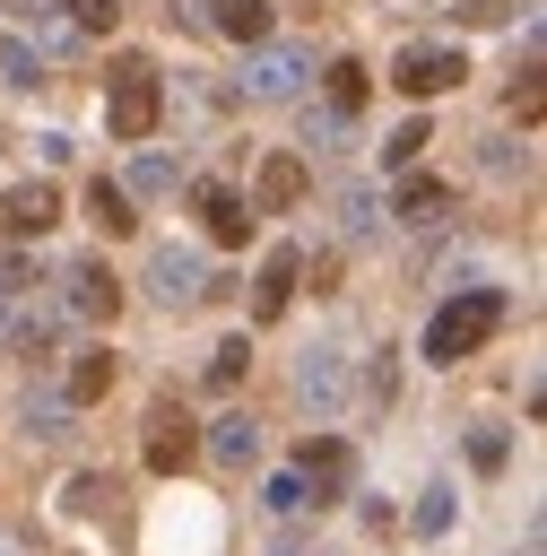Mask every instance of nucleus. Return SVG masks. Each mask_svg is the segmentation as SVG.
Wrapping results in <instances>:
<instances>
[{"instance_id":"f257e3e1","label":"nucleus","mask_w":547,"mask_h":556,"mask_svg":"<svg viewBox=\"0 0 547 556\" xmlns=\"http://www.w3.org/2000/svg\"><path fill=\"white\" fill-rule=\"evenodd\" d=\"M495 330H504V295H495V287H460L451 304H434L425 356H434V365H460V356H478Z\"/></svg>"},{"instance_id":"f03ea898","label":"nucleus","mask_w":547,"mask_h":556,"mask_svg":"<svg viewBox=\"0 0 547 556\" xmlns=\"http://www.w3.org/2000/svg\"><path fill=\"white\" fill-rule=\"evenodd\" d=\"M304 78H313V43H278V35H260V43H243V78H234V96H243V104H295Z\"/></svg>"},{"instance_id":"7ed1b4c3","label":"nucleus","mask_w":547,"mask_h":556,"mask_svg":"<svg viewBox=\"0 0 547 556\" xmlns=\"http://www.w3.org/2000/svg\"><path fill=\"white\" fill-rule=\"evenodd\" d=\"M156 122H165V87H156V70H148V61H122V70H113V96H104V130H113L122 148H139Z\"/></svg>"},{"instance_id":"20e7f679","label":"nucleus","mask_w":547,"mask_h":556,"mask_svg":"<svg viewBox=\"0 0 547 556\" xmlns=\"http://www.w3.org/2000/svg\"><path fill=\"white\" fill-rule=\"evenodd\" d=\"M148 304H165V313H191V304H208L217 287H208V261L200 252H182V243H156L148 252Z\"/></svg>"},{"instance_id":"39448f33","label":"nucleus","mask_w":547,"mask_h":556,"mask_svg":"<svg viewBox=\"0 0 547 556\" xmlns=\"http://www.w3.org/2000/svg\"><path fill=\"white\" fill-rule=\"evenodd\" d=\"M460 78H469V61H460L451 43H408V52L391 61V87H399V96H417V104H425V96H443V87H460Z\"/></svg>"},{"instance_id":"423d86ee","label":"nucleus","mask_w":547,"mask_h":556,"mask_svg":"<svg viewBox=\"0 0 547 556\" xmlns=\"http://www.w3.org/2000/svg\"><path fill=\"white\" fill-rule=\"evenodd\" d=\"M191 460H200V426H191L174 400H156V408H148V469L174 478V469H191Z\"/></svg>"},{"instance_id":"0eeeda50","label":"nucleus","mask_w":547,"mask_h":556,"mask_svg":"<svg viewBox=\"0 0 547 556\" xmlns=\"http://www.w3.org/2000/svg\"><path fill=\"white\" fill-rule=\"evenodd\" d=\"M61 226V191L52 182H9L0 191V235L9 243H35V235H52Z\"/></svg>"},{"instance_id":"6e6552de","label":"nucleus","mask_w":547,"mask_h":556,"mask_svg":"<svg viewBox=\"0 0 547 556\" xmlns=\"http://www.w3.org/2000/svg\"><path fill=\"white\" fill-rule=\"evenodd\" d=\"M295 400H304L313 417H339V408H347V356H339V348L295 356Z\"/></svg>"},{"instance_id":"1a4fd4ad","label":"nucleus","mask_w":547,"mask_h":556,"mask_svg":"<svg viewBox=\"0 0 547 556\" xmlns=\"http://www.w3.org/2000/svg\"><path fill=\"white\" fill-rule=\"evenodd\" d=\"M295 478L313 486V504H330V495H347V478H356V452H347L339 434H304V452H295Z\"/></svg>"},{"instance_id":"9d476101","label":"nucleus","mask_w":547,"mask_h":556,"mask_svg":"<svg viewBox=\"0 0 547 556\" xmlns=\"http://www.w3.org/2000/svg\"><path fill=\"white\" fill-rule=\"evenodd\" d=\"M61 313H78V321H113V313H122V278H113L104 261H78V269L61 278Z\"/></svg>"},{"instance_id":"9b49d317","label":"nucleus","mask_w":547,"mask_h":556,"mask_svg":"<svg viewBox=\"0 0 547 556\" xmlns=\"http://www.w3.org/2000/svg\"><path fill=\"white\" fill-rule=\"evenodd\" d=\"M191 208H200V226H208V243H252V200H234L226 182H191Z\"/></svg>"},{"instance_id":"f8f14e48","label":"nucleus","mask_w":547,"mask_h":556,"mask_svg":"<svg viewBox=\"0 0 547 556\" xmlns=\"http://www.w3.org/2000/svg\"><path fill=\"white\" fill-rule=\"evenodd\" d=\"M304 182H313V174H304V156H287V148H278V156H260V174H252V217L295 208V200H304Z\"/></svg>"},{"instance_id":"ddd939ff","label":"nucleus","mask_w":547,"mask_h":556,"mask_svg":"<svg viewBox=\"0 0 547 556\" xmlns=\"http://www.w3.org/2000/svg\"><path fill=\"white\" fill-rule=\"evenodd\" d=\"M443 208H451V182H434V174H399V191H391L382 217H399V226H434Z\"/></svg>"},{"instance_id":"4468645a","label":"nucleus","mask_w":547,"mask_h":556,"mask_svg":"<svg viewBox=\"0 0 547 556\" xmlns=\"http://www.w3.org/2000/svg\"><path fill=\"white\" fill-rule=\"evenodd\" d=\"M200 443H208L226 469H252V460H260V417H252V408H226V417H217Z\"/></svg>"},{"instance_id":"2eb2a0df","label":"nucleus","mask_w":547,"mask_h":556,"mask_svg":"<svg viewBox=\"0 0 547 556\" xmlns=\"http://www.w3.org/2000/svg\"><path fill=\"white\" fill-rule=\"evenodd\" d=\"M61 330H69L61 304H26V313H17V356H26V365H52V356H61Z\"/></svg>"},{"instance_id":"dca6fc26","label":"nucleus","mask_w":547,"mask_h":556,"mask_svg":"<svg viewBox=\"0 0 547 556\" xmlns=\"http://www.w3.org/2000/svg\"><path fill=\"white\" fill-rule=\"evenodd\" d=\"M295 278H304V252H287V243H278V252L260 261V295H252V313H260V321H278V313H287V295H295Z\"/></svg>"},{"instance_id":"f3484780","label":"nucleus","mask_w":547,"mask_h":556,"mask_svg":"<svg viewBox=\"0 0 547 556\" xmlns=\"http://www.w3.org/2000/svg\"><path fill=\"white\" fill-rule=\"evenodd\" d=\"M104 391H113V348H78L69 374H61V400L87 408V400H104Z\"/></svg>"},{"instance_id":"a211bd4d","label":"nucleus","mask_w":547,"mask_h":556,"mask_svg":"<svg viewBox=\"0 0 547 556\" xmlns=\"http://www.w3.org/2000/svg\"><path fill=\"white\" fill-rule=\"evenodd\" d=\"M200 17H208L226 43H260V35H269V0H200Z\"/></svg>"},{"instance_id":"6ab92c4d","label":"nucleus","mask_w":547,"mask_h":556,"mask_svg":"<svg viewBox=\"0 0 547 556\" xmlns=\"http://www.w3.org/2000/svg\"><path fill=\"white\" fill-rule=\"evenodd\" d=\"M17 417H26V434H43V443H61V434H69V400H61V391H35V382H26Z\"/></svg>"},{"instance_id":"aec40b11","label":"nucleus","mask_w":547,"mask_h":556,"mask_svg":"<svg viewBox=\"0 0 547 556\" xmlns=\"http://www.w3.org/2000/svg\"><path fill=\"white\" fill-rule=\"evenodd\" d=\"M87 217H96L104 235H130V226H139V217H130V191H122V182H104V174L87 182Z\"/></svg>"},{"instance_id":"412c9836","label":"nucleus","mask_w":547,"mask_h":556,"mask_svg":"<svg viewBox=\"0 0 547 556\" xmlns=\"http://www.w3.org/2000/svg\"><path fill=\"white\" fill-rule=\"evenodd\" d=\"M339 226H347V235H373V226H382L373 182H339Z\"/></svg>"},{"instance_id":"4be33fe9","label":"nucleus","mask_w":547,"mask_h":556,"mask_svg":"<svg viewBox=\"0 0 547 556\" xmlns=\"http://www.w3.org/2000/svg\"><path fill=\"white\" fill-rule=\"evenodd\" d=\"M425 148H434V130H425V122H399V130L382 139V165H391V174H408V165H417Z\"/></svg>"},{"instance_id":"5701e85b","label":"nucleus","mask_w":547,"mask_h":556,"mask_svg":"<svg viewBox=\"0 0 547 556\" xmlns=\"http://www.w3.org/2000/svg\"><path fill=\"white\" fill-rule=\"evenodd\" d=\"M321 78H330V113H356L365 104V61H330Z\"/></svg>"},{"instance_id":"b1692460","label":"nucleus","mask_w":547,"mask_h":556,"mask_svg":"<svg viewBox=\"0 0 547 556\" xmlns=\"http://www.w3.org/2000/svg\"><path fill=\"white\" fill-rule=\"evenodd\" d=\"M0 70H9V87H43V52H35V43H17V35L0 43Z\"/></svg>"},{"instance_id":"393cba45","label":"nucleus","mask_w":547,"mask_h":556,"mask_svg":"<svg viewBox=\"0 0 547 556\" xmlns=\"http://www.w3.org/2000/svg\"><path fill=\"white\" fill-rule=\"evenodd\" d=\"M243 365H252V348H243V330H234V339H217V356H208V382H217V391H234V382H243Z\"/></svg>"},{"instance_id":"a878e982","label":"nucleus","mask_w":547,"mask_h":556,"mask_svg":"<svg viewBox=\"0 0 547 556\" xmlns=\"http://www.w3.org/2000/svg\"><path fill=\"white\" fill-rule=\"evenodd\" d=\"M52 9H61L69 26H87V35H104V26L122 17V0H52Z\"/></svg>"},{"instance_id":"bb28decb","label":"nucleus","mask_w":547,"mask_h":556,"mask_svg":"<svg viewBox=\"0 0 547 556\" xmlns=\"http://www.w3.org/2000/svg\"><path fill=\"white\" fill-rule=\"evenodd\" d=\"M260 504H269V513H304L313 495H304V478H295V469H278V478L260 486Z\"/></svg>"},{"instance_id":"cd10ccee","label":"nucleus","mask_w":547,"mask_h":556,"mask_svg":"<svg viewBox=\"0 0 547 556\" xmlns=\"http://www.w3.org/2000/svg\"><path fill=\"white\" fill-rule=\"evenodd\" d=\"M122 191H174V156H139Z\"/></svg>"},{"instance_id":"c85d7f7f","label":"nucleus","mask_w":547,"mask_h":556,"mask_svg":"<svg viewBox=\"0 0 547 556\" xmlns=\"http://www.w3.org/2000/svg\"><path fill=\"white\" fill-rule=\"evenodd\" d=\"M339 130H347V113H330V104H321V113H313V104H304V148H330V139H339Z\"/></svg>"},{"instance_id":"c756f323","label":"nucleus","mask_w":547,"mask_h":556,"mask_svg":"<svg viewBox=\"0 0 547 556\" xmlns=\"http://www.w3.org/2000/svg\"><path fill=\"white\" fill-rule=\"evenodd\" d=\"M469 460H478V469H495V460H504V434H495V426H478V434H469Z\"/></svg>"},{"instance_id":"7c9ffc66","label":"nucleus","mask_w":547,"mask_h":556,"mask_svg":"<svg viewBox=\"0 0 547 556\" xmlns=\"http://www.w3.org/2000/svg\"><path fill=\"white\" fill-rule=\"evenodd\" d=\"M538 104H547V96H538V70H530V78L512 87V113H521V122H538Z\"/></svg>"},{"instance_id":"2f4dec72","label":"nucleus","mask_w":547,"mask_h":556,"mask_svg":"<svg viewBox=\"0 0 547 556\" xmlns=\"http://www.w3.org/2000/svg\"><path fill=\"white\" fill-rule=\"evenodd\" d=\"M391 382H399V365H391V348H382V356H373V374H365V391H373V400H391Z\"/></svg>"},{"instance_id":"473e14b6","label":"nucleus","mask_w":547,"mask_h":556,"mask_svg":"<svg viewBox=\"0 0 547 556\" xmlns=\"http://www.w3.org/2000/svg\"><path fill=\"white\" fill-rule=\"evenodd\" d=\"M460 17L469 26H504V0H460Z\"/></svg>"},{"instance_id":"72a5a7b5","label":"nucleus","mask_w":547,"mask_h":556,"mask_svg":"<svg viewBox=\"0 0 547 556\" xmlns=\"http://www.w3.org/2000/svg\"><path fill=\"white\" fill-rule=\"evenodd\" d=\"M0 556H35V547H26V539H9V530H0Z\"/></svg>"},{"instance_id":"f704fd0d","label":"nucleus","mask_w":547,"mask_h":556,"mask_svg":"<svg viewBox=\"0 0 547 556\" xmlns=\"http://www.w3.org/2000/svg\"><path fill=\"white\" fill-rule=\"evenodd\" d=\"M0 330H9V295H0Z\"/></svg>"}]
</instances>
